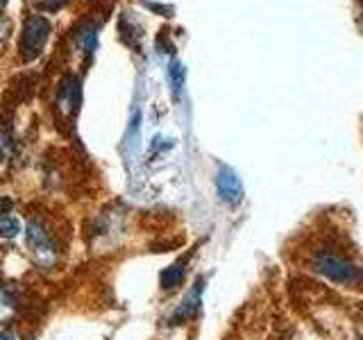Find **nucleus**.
Here are the masks:
<instances>
[{"instance_id":"f257e3e1","label":"nucleus","mask_w":363,"mask_h":340,"mask_svg":"<svg viewBox=\"0 0 363 340\" xmlns=\"http://www.w3.org/2000/svg\"><path fill=\"white\" fill-rule=\"evenodd\" d=\"M26 243L28 249L34 259V264H39L41 268L55 266V261L60 259V241L52 232V227L45 222L41 215H32L26 227Z\"/></svg>"},{"instance_id":"f03ea898","label":"nucleus","mask_w":363,"mask_h":340,"mask_svg":"<svg viewBox=\"0 0 363 340\" xmlns=\"http://www.w3.org/2000/svg\"><path fill=\"white\" fill-rule=\"evenodd\" d=\"M311 266L318 275H323L325 279L334 281V283H343V286H352L361 279L359 268L352 264L350 259L340 256L332 249H320L315 252V256L311 259Z\"/></svg>"},{"instance_id":"7ed1b4c3","label":"nucleus","mask_w":363,"mask_h":340,"mask_svg":"<svg viewBox=\"0 0 363 340\" xmlns=\"http://www.w3.org/2000/svg\"><path fill=\"white\" fill-rule=\"evenodd\" d=\"M50 37V23L48 18L43 16H37L32 14L26 18L23 23V32H21V43H18V50H21V57L26 62H32L37 60V57L43 52V45Z\"/></svg>"},{"instance_id":"20e7f679","label":"nucleus","mask_w":363,"mask_h":340,"mask_svg":"<svg viewBox=\"0 0 363 340\" xmlns=\"http://www.w3.org/2000/svg\"><path fill=\"white\" fill-rule=\"evenodd\" d=\"M216 191H218L220 200L230 204V207H236L243 200V184L230 166L218 168V173H216Z\"/></svg>"},{"instance_id":"39448f33","label":"nucleus","mask_w":363,"mask_h":340,"mask_svg":"<svg viewBox=\"0 0 363 340\" xmlns=\"http://www.w3.org/2000/svg\"><path fill=\"white\" fill-rule=\"evenodd\" d=\"M202 283L204 279H198L196 281V286H193L186 295H184V300H182L177 304V309L170 313L168 317V324H184V322H191L193 317L198 315L200 311V302H202Z\"/></svg>"},{"instance_id":"423d86ee","label":"nucleus","mask_w":363,"mask_h":340,"mask_svg":"<svg viewBox=\"0 0 363 340\" xmlns=\"http://www.w3.org/2000/svg\"><path fill=\"white\" fill-rule=\"evenodd\" d=\"M186 264H189V256H182L173 266H168L166 270L159 272V286H162V290L179 288V283L184 281V275H186Z\"/></svg>"},{"instance_id":"0eeeda50","label":"nucleus","mask_w":363,"mask_h":340,"mask_svg":"<svg viewBox=\"0 0 363 340\" xmlns=\"http://www.w3.org/2000/svg\"><path fill=\"white\" fill-rule=\"evenodd\" d=\"M77 43H79V48H82L86 55H91L98 48V32H96L94 23H84L82 30L77 32Z\"/></svg>"},{"instance_id":"6e6552de","label":"nucleus","mask_w":363,"mask_h":340,"mask_svg":"<svg viewBox=\"0 0 363 340\" xmlns=\"http://www.w3.org/2000/svg\"><path fill=\"white\" fill-rule=\"evenodd\" d=\"M21 234V220L16 215H5V218H0V236L7 238V241H14V238Z\"/></svg>"},{"instance_id":"1a4fd4ad","label":"nucleus","mask_w":363,"mask_h":340,"mask_svg":"<svg viewBox=\"0 0 363 340\" xmlns=\"http://www.w3.org/2000/svg\"><path fill=\"white\" fill-rule=\"evenodd\" d=\"M170 79H173V89H182V82H184V68L179 64H173L170 66Z\"/></svg>"},{"instance_id":"9d476101","label":"nucleus","mask_w":363,"mask_h":340,"mask_svg":"<svg viewBox=\"0 0 363 340\" xmlns=\"http://www.w3.org/2000/svg\"><path fill=\"white\" fill-rule=\"evenodd\" d=\"M11 209H14V202H11L9 198H0V218H5V215H9Z\"/></svg>"},{"instance_id":"9b49d317","label":"nucleus","mask_w":363,"mask_h":340,"mask_svg":"<svg viewBox=\"0 0 363 340\" xmlns=\"http://www.w3.org/2000/svg\"><path fill=\"white\" fill-rule=\"evenodd\" d=\"M9 21L7 18H3V16H0V41H5L7 39V34H9Z\"/></svg>"},{"instance_id":"f8f14e48","label":"nucleus","mask_w":363,"mask_h":340,"mask_svg":"<svg viewBox=\"0 0 363 340\" xmlns=\"http://www.w3.org/2000/svg\"><path fill=\"white\" fill-rule=\"evenodd\" d=\"M0 340H16V332L11 327L0 329Z\"/></svg>"},{"instance_id":"ddd939ff","label":"nucleus","mask_w":363,"mask_h":340,"mask_svg":"<svg viewBox=\"0 0 363 340\" xmlns=\"http://www.w3.org/2000/svg\"><path fill=\"white\" fill-rule=\"evenodd\" d=\"M3 154H5V139L0 136V162H3Z\"/></svg>"}]
</instances>
